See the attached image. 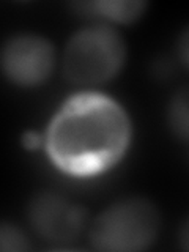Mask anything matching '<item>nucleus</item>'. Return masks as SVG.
Wrapping results in <instances>:
<instances>
[{
    "mask_svg": "<svg viewBox=\"0 0 189 252\" xmlns=\"http://www.w3.org/2000/svg\"><path fill=\"white\" fill-rule=\"evenodd\" d=\"M132 126L114 98L98 92L71 94L55 110L44 134V148L63 173L84 178L114 167L128 152Z\"/></svg>",
    "mask_w": 189,
    "mask_h": 252,
    "instance_id": "f257e3e1",
    "label": "nucleus"
},
{
    "mask_svg": "<svg viewBox=\"0 0 189 252\" xmlns=\"http://www.w3.org/2000/svg\"><path fill=\"white\" fill-rule=\"evenodd\" d=\"M125 60L126 44L118 30L106 24H92L68 39L62 68L71 84L96 87L112 81Z\"/></svg>",
    "mask_w": 189,
    "mask_h": 252,
    "instance_id": "f03ea898",
    "label": "nucleus"
},
{
    "mask_svg": "<svg viewBox=\"0 0 189 252\" xmlns=\"http://www.w3.org/2000/svg\"><path fill=\"white\" fill-rule=\"evenodd\" d=\"M159 227V213L153 203L144 199H126L112 203L93 219L89 241L96 251H144L156 241Z\"/></svg>",
    "mask_w": 189,
    "mask_h": 252,
    "instance_id": "7ed1b4c3",
    "label": "nucleus"
},
{
    "mask_svg": "<svg viewBox=\"0 0 189 252\" xmlns=\"http://www.w3.org/2000/svg\"><path fill=\"white\" fill-rule=\"evenodd\" d=\"M55 66V51L49 39L35 33L11 36L2 49V69L11 84L32 89L43 85Z\"/></svg>",
    "mask_w": 189,
    "mask_h": 252,
    "instance_id": "20e7f679",
    "label": "nucleus"
},
{
    "mask_svg": "<svg viewBox=\"0 0 189 252\" xmlns=\"http://www.w3.org/2000/svg\"><path fill=\"white\" fill-rule=\"evenodd\" d=\"M29 224L44 241L66 244L85 228V211L77 203L55 192H39L27 208Z\"/></svg>",
    "mask_w": 189,
    "mask_h": 252,
    "instance_id": "39448f33",
    "label": "nucleus"
},
{
    "mask_svg": "<svg viewBox=\"0 0 189 252\" xmlns=\"http://www.w3.org/2000/svg\"><path fill=\"white\" fill-rule=\"evenodd\" d=\"M79 16L92 19L93 24H131L144 14L147 3L140 0H90L73 3Z\"/></svg>",
    "mask_w": 189,
    "mask_h": 252,
    "instance_id": "423d86ee",
    "label": "nucleus"
},
{
    "mask_svg": "<svg viewBox=\"0 0 189 252\" xmlns=\"http://www.w3.org/2000/svg\"><path fill=\"white\" fill-rule=\"evenodd\" d=\"M167 123L173 136L189 142V85L173 93L167 106Z\"/></svg>",
    "mask_w": 189,
    "mask_h": 252,
    "instance_id": "0eeeda50",
    "label": "nucleus"
},
{
    "mask_svg": "<svg viewBox=\"0 0 189 252\" xmlns=\"http://www.w3.org/2000/svg\"><path fill=\"white\" fill-rule=\"evenodd\" d=\"M30 249L29 238L19 227L3 222L0 225V251L3 252H24Z\"/></svg>",
    "mask_w": 189,
    "mask_h": 252,
    "instance_id": "6e6552de",
    "label": "nucleus"
},
{
    "mask_svg": "<svg viewBox=\"0 0 189 252\" xmlns=\"http://www.w3.org/2000/svg\"><path fill=\"white\" fill-rule=\"evenodd\" d=\"M177 55L181 65L189 69V26L181 32L177 41Z\"/></svg>",
    "mask_w": 189,
    "mask_h": 252,
    "instance_id": "1a4fd4ad",
    "label": "nucleus"
},
{
    "mask_svg": "<svg viewBox=\"0 0 189 252\" xmlns=\"http://www.w3.org/2000/svg\"><path fill=\"white\" fill-rule=\"evenodd\" d=\"M178 243H180V248L189 251V218L185 220L183 224L180 227V232H178Z\"/></svg>",
    "mask_w": 189,
    "mask_h": 252,
    "instance_id": "9d476101",
    "label": "nucleus"
},
{
    "mask_svg": "<svg viewBox=\"0 0 189 252\" xmlns=\"http://www.w3.org/2000/svg\"><path fill=\"white\" fill-rule=\"evenodd\" d=\"M39 136L35 132V131H29V132H26L24 134V147H27V148H30V150H33V148H36L38 145H39Z\"/></svg>",
    "mask_w": 189,
    "mask_h": 252,
    "instance_id": "9b49d317",
    "label": "nucleus"
}]
</instances>
